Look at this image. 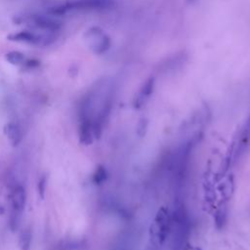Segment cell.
Instances as JSON below:
<instances>
[{"label": "cell", "mask_w": 250, "mask_h": 250, "mask_svg": "<svg viewBox=\"0 0 250 250\" xmlns=\"http://www.w3.org/2000/svg\"><path fill=\"white\" fill-rule=\"evenodd\" d=\"M112 6L111 0H71L63 4L55 5L48 9L51 16L65 15L72 11H93L105 10Z\"/></svg>", "instance_id": "obj_1"}, {"label": "cell", "mask_w": 250, "mask_h": 250, "mask_svg": "<svg viewBox=\"0 0 250 250\" xmlns=\"http://www.w3.org/2000/svg\"><path fill=\"white\" fill-rule=\"evenodd\" d=\"M9 39L17 42H23L27 44L48 46L53 43L56 39V33L43 32L39 30H21L17 33L9 35Z\"/></svg>", "instance_id": "obj_2"}, {"label": "cell", "mask_w": 250, "mask_h": 250, "mask_svg": "<svg viewBox=\"0 0 250 250\" xmlns=\"http://www.w3.org/2000/svg\"><path fill=\"white\" fill-rule=\"evenodd\" d=\"M171 229V216L165 206H161L155 215L154 223L150 227V231L156 236L158 243L161 245L167 239Z\"/></svg>", "instance_id": "obj_3"}, {"label": "cell", "mask_w": 250, "mask_h": 250, "mask_svg": "<svg viewBox=\"0 0 250 250\" xmlns=\"http://www.w3.org/2000/svg\"><path fill=\"white\" fill-rule=\"evenodd\" d=\"M23 21L36 30L43 32L57 33L62 26V22L51 15H29L23 20Z\"/></svg>", "instance_id": "obj_4"}, {"label": "cell", "mask_w": 250, "mask_h": 250, "mask_svg": "<svg viewBox=\"0 0 250 250\" xmlns=\"http://www.w3.org/2000/svg\"><path fill=\"white\" fill-rule=\"evenodd\" d=\"M90 48L97 54L104 53L110 46V40L99 27H92L86 33Z\"/></svg>", "instance_id": "obj_5"}, {"label": "cell", "mask_w": 250, "mask_h": 250, "mask_svg": "<svg viewBox=\"0 0 250 250\" xmlns=\"http://www.w3.org/2000/svg\"><path fill=\"white\" fill-rule=\"evenodd\" d=\"M26 202L27 192L25 187L21 183H14L10 188V210L22 214L26 207Z\"/></svg>", "instance_id": "obj_6"}, {"label": "cell", "mask_w": 250, "mask_h": 250, "mask_svg": "<svg viewBox=\"0 0 250 250\" xmlns=\"http://www.w3.org/2000/svg\"><path fill=\"white\" fill-rule=\"evenodd\" d=\"M78 139L83 146H90L96 140L93 119L91 117H80L78 125Z\"/></svg>", "instance_id": "obj_7"}, {"label": "cell", "mask_w": 250, "mask_h": 250, "mask_svg": "<svg viewBox=\"0 0 250 250\" xmlns=\"http://www.w3.org/2000/svg\"><path fill=\"white\" fill-rule=\"evenodd\" d=\"M4 133L13 146H18L22 141V129L16 121H9L4 126Z\"/></svg>", "instance_id": "obj_8"}, {"label": "cell", "mask_w": 250, "mask_h": 250, "mask_svg": "<svg viewBox=\"0 0 250 250\" xmlns=\"http://www.w3.org/2000/svg\"><path fill=\"white\" fill-rule=\"evenodd\" d=\"M153 87H154V79L150 77L143 84V86L139 90L137 96L135 97L134 102H133L135 108H140L141 106H143V104L146 102V100L151 95V93L153 91Z\"/></svg>", "instance_id": "obj_9"}, {"label": "cell", "mask_w": 250, "mask_h": 250, "mask_svg": "<svg viewBox=\"0 0 250 250\" xmlns=\"http://www.w3.org/2000/svg\"><path fill=\"white\" fill-rule=\"evenodd\" d=\"M238 137L239 138L237 140L235 147V156H237L238 153H241L244 150L250 141V113L247 116L244 124L242 125Z\"/></svg>", "instance_id": "obj_10"}, {"label": "cell", "mask_w": 250, "mask_h": 250, "mask_svg": "<svg viewBox=\"0 0 250 250\" xmlns=\"http://www.w3.org/2000/svg\"><path fill=\"white\" fill-rule=\"evenodd\" d=\"M228 208L226 201H222L217 207L214 215V224L218 229H222L227 222Z\"/></svg>", "instance_id": "obj_11"}, {"label": "cell", "mask_w": 250, "mask_h": 250, "mask_svg": "<svg viewBox=\"0 0 250 250\" xmlns=\"http://www.w3.org/2000/svg\"><path fill=\"white\" fill-rule=\"evenodd\" d=\"M18 243L21 250H30L32 245V231L30 229L25 228L21 230Z\"/></svg>", "instance_id": "obj_12"}, {"label": "cell", "mask_w": 250, "mask_h": 250, "mask_svg": "<svg viewBox=\"0 0 250 250\" xmlns=\"http://www.w3.org/2000/svg\"><path fill=\"white\" fill-rule=\"evenodd\" d=\"M107 179V171L103 165L97 166L95 169L93 176H92V181L95 185H102L104 183V181Z\"/></svg>", "instance_id": "obj_13"}, {"label": "cell", "mask_w": 250, "mask_h": 250, "mask_svg": "<svg viewBox=\"0 0 250 250\" xmlns=\"http://www.w3.org/2000/svg\"><path fill=\"white\" fill-rule=\"evenodd\" d=\"M5 58L10 63L15 64V65L23 64L24 62H25L24 55L20 51H11V52L6 54Z\"/></svg>", "instance_id": "obj_14"}, {"label": "cell", "mask_w": 250, "mask_h": 250, "mask_svg": "<svg viewBox=\"0 0 250 250\" xmlns=\"http://www.w3.org/2000/svg\"><path fill=\"white\" fill-rule=\"evenodd\" d=\"M229 176L230 177L226 179L225 182L220 187L223 195L226 197V200L230 196V194L233 190V178H232V175H229Z\"/></svg>", "instance_id": "obj_15"}, {"label": "cell", "mask_w": 250, "mask_h": 250, "mask_svg": "<svg viewBox=\"0 0 250 250\" xmlns=\"http://www.w3.org/2000/svg\"><path fill=\"white\" fill-rule=\"evenodd\" d=\"M46 188H47V178L45 175H43L38 179V182H37V191L41 198H44Z\"/></svg>", "instance_id": "obj_16"}, {"label": "cell", "mask_w": 250, "mask_h": 250, "mask_svg": "<svg viewBox=\"0 0 250 250\" xmlns=\"http://www.w3.org/2000/svg\"><path fill=\"white\" fill-rule=\"evenodd\" d=\"M159 246L160 244L158 243L156 236L153 234L152 231L149 230V239H148L146 250H159Z\"/></svg>", "instance_id": "obj_17"}, {"label": "cell", "mask_w": 250, "mask_h": 250, "mask_svg": "<svg viewBox=\"0 0 250 250\" xmlns=\"http://www.w3.org/2000/svg\"><path fill=\"white\" fill-rule=\"evenodd\" d=\"M147 128V121L146 119L143 118L139 121L138 125H137V133L140 137H143L146 134V130Z\"/></svg>", "instance_id": "obj_18"}, {"label": "cell", "mask_w": 250, "mask_h": 250, "mask_svg": "<svg viewBox=\"0 0 250 250\" xmlns=\"http://www.w3.org/2000/svg\"><path fill=\"white\" fill-rule=\"evenodd\" d=\"M190 250H202L200 247H192Z\"/></svg>", "instance_id": "obj_19"}]
</instances>
